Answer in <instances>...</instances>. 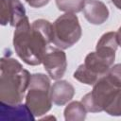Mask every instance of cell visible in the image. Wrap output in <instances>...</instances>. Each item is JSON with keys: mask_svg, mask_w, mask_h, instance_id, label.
Segmentation results:
<instances>
[{"mask_svg": "<svg viewBox=\"0 0 121 121\" xmlns=\"http://www.w3.org/2000/svg\"><path fill=\"white\" fill-rule=\"evenodd\" d=\"M52 42L53 25L45 19L35 20L30 25L26 16L15 26L12 41L14 50L28 65L41 64L43 54Z\"/></svg>", "mask_w": 121, "mask_h": 121, "instance_id": "obj_1", "label": "cell"}, {"mask_svg": "<svg viewBox=\"0 0 121 121\" xmlns=\"http://www.w3.org/2000/svg\"><path fill=\"white\" fill-rule=\"evenodd\" d=\"M0 99L1 102L17 105L26 96L31 75L15 59L2 57L0 60Z\"/></svg>", "mask_w": 121, "mask_h": 121, "instance_id": "obj_2", "label": "cell"}, {"mask_svg": "<svg viewBox=\"0 0 121 121\" xmlns=\"http://www.w3.org/2000/svg\"><path fill=\"white\" fill-rule=\"evenodd\" d=\"M50 89V78L46 75L43 73L31 75L25 96V104L35 117L42 116L50 111L53 103Z\"/></svg>", "mask_w": 121, "mask_h": 121, "instance_id": "obj_3", "label": "cell"}, {"mask_svg": "<svg viewBox=\"0 0 121 121\" xmlns=\"http://www.w3.org/2000/svg\"><path fill=\"white\" fill-rule=\"evenodd\" d=\"M120 90L121 87L107 74L101 77L93 85V90L90 93L82 96L81 102L85 106L87 112H104Z\"/></svg>", "mask_w": 121, "mask_h": 121, "instance_id": "obj_4", "label": "cell"}, {"mask_svg": "<svg viewBox=\"0 0 121 121\" xmlns=\"http://www.w3.org/2000/svg\"><path fill=\"white\" fill-rule=\"evenodd\" d=\"M53 25V43L61 49L76 44L81 38L82 30L75 13H64L58 17Z\"/></svg>", "mask_w": 121, "mask_h": 121, "instance_id": "obj_5", "label": "cell"}, {"mask_svg": "<svg viewBox=\"0 0 121 121\" xmlns=\"http://www.w3.org/2000/svg\"><path fill=\"white\" fill-rule=\"evenodd\" d=\"M42 63L52 79H60L64 76L67 68L66 54L61 48L48 45L43 54Z\"/></svg>", "mask_w": 121, "mask_h": 121, "instance_id": "obj_6", "label": "cell"}, {"mask_svg": "<svg viewBox=\"0 0 121 121\" xmlns=\"http://www.w3.org/2000/svg\"><path fill=\"white\" fill-rule=\"evenodd\" d=\"M83 14L86 20L92 25H102L110 15L107 6L99 0H85Z\"/></svg>", "mask_w": 121, "mask_h": 121, "instance_id": "obj_7", "label": "cell"}, {"mask_svg": "<svg viewBox=\"0 0 121 121\" xmlns=\"http://www.w3.org/2000/svg\"><path fill=\"white\" fill-rule=\"evenodd\" d=\"M0 115L2 121H32L35 116L26 104L9 105L1 102Z\"/></svg>", "mask_w": 121, "mask_h": 121, "instance_id": "obj_8", "label": "cell"}, {"mask_svg": "<svg viewBox=\"0 0 121 121\" xmlns=\"http://www.w3.org/2000/svg\"><path fill=\"white\" fill-rule=\"evenodd\" d=\"M75 95L74 86L67 80H57L50 89L52 102L57 106H63L72 100Z\"/></svg>", "mask_w": 121, "mask_h": 121, "instance_id": "obj_9", "label": "cell"}, {"mask_svg": "<svg viewBox=\"0 0 121 121\" xmlns=\"http://www.w3.org/2000/svg\"><path fill=\"white\" fill-rule=\"evenodd\" d=\"M117 47H118V41H117L116 32L110 31L104 33L100 37L95 46V52L99 56L114 61L115 52L117 50Z\"/></svg>", "mask_w": 121, "mask_h": 121, "instance_id": "obj_10", "label": "cell"}, {"mask_svg": "<svg viewBox=\"0 0 121 121\" xmlns=\"http://www.w3.org/2000/svg\"><path fill=\"white\" fill-rule=\"evenodd\" d=\"M113 62H114L113 60L103 58L95 51V52H90L85 57L83 63L95 76L101 78L108 74L110 68L113 65Z\"/></svg>", "mask_w": 121, "mask_h": 121, "instance_id": "obj_11", "label": "cell"}, {"mask_svg": "<svg viewBox=\"0 0 121 121\" xmlns=\"http://www.w3.org/2000/svg\"><path fill=\"white\" fill-rule=\"evenodd\" d=\"M63 114L66 121H83L86 118L87 110L81 101H72L65 107Z\"/></svg>", "mask_w": 121, "mask_h": 121, "instance_id": "obj_12", "label": "cell"}, {"mask_svg": "<svg viewBox=\"0 0 121 121\" xmlns=\"http://www.w3.org/2000/svg\"><path fill=\"white\" fill-rule=\"evenodd\" d=\"M9 7V24L11 26H16L17 24L24 19L26 15V9L20 0H7Z\"/></svg>", "mask_w": 121, "mask_h": 121, "instance_id": "obj_13", "label": "cell"}, {"mask_svg": "<svg viewBox=\"0 0 121 121\" xmlns=\"http://www.w3.org/2000/svg\"><path fill=\"white\" fill-rule=\"evenodd\" d=\"M74 78L78 80L81 83H84L86 85H94L100 78H98L97 76H95L93 72H91L85 65L84 63L80 64L78 69L74 72L73 75Z\"/></svg>", "mask_w": 121, "mask_h": 121, "instance_id": "obj_14", "label": "cell"}, {"mask_svg": "<svg viewBox=\"0 0 121 121\" xmlns=\"http://www.w3.org/2000/svg\"><path fill=\"white\" fill-rule=\"evenodd\" d=\"M59 10L65 13H78L83 9L85 0H55Z\"/></svg>", "mask_w": 121, "mask_h": 121, "instance_id": "obj_15", "label": "cell"}, {"mask_svg": "<svg viewBox=\"0 0 121 121\" xmlns=\"http://www.w3.org/2000/svg\"><path fill=\"white\" fill-rule=\"evenodd\" d=\"M104 112L112 116H121V90Z\"/></svg>", "mask_w": 121, "mask_h": 121, "instance_id": "obj_16", "label": "cell"}, {"mask_svg": "<svg viewBox=\"0 0 121 121\" xmlns=\"http://www.w3.org/2000/svg\"><path fill=\"white\" fill-rule=\"evenodd\" d=\"M108 75L112 78L114 82H116L121 87V63L112 65L110 68Z\"/></svg>", "mask_w": 121, "mask_h": 121, "instance_id": "obj_17", "label": "cell"}, {"mask_svg": "<svg viewBox=\"0 0 121 121\" xmlns=\"http://www.w3.org/2000/svg\"><path fill=\"white\" fill-rule=\"evenodd\" d=\"M0 23L2 26H6L9 23V7H8L7 0H2V6H1V11H0Z\"/></svg>", "mask_w": 121, "mask_h": 121, "instance_id": "obj_18", "label": "cell"}, {"mask_svg": "<svg viewBox=\"0 0 121 121\" xmlns=\"http://www.w3.org/2000/svg\"><path fill=\"white\" fill-rule=\"evenodd\" d=\"M50 0H26V2L31 7L35 9H39L42 7L46 6Z\"/></svg>", "mask_w": 121, "mask_h": 121, "instance_id": "obj_19", "label": "cell"}, {"mask_svg": "<svg viewBox=\"0 0 121 121\" xmlns=\"http://www.w3.org/2000/svg\"><path fill=\"white\" fill-rule=\"evenodd\" d=\"M116 36H117V41H118V45L121 47V26L118 28L117 32H116Z\"/></svg>", "mask_w": 121, "mask_h": 121, "instance_id": "obj_20", "label": "cell"}, {"mask_svg": "<svg viewBox=\"0 0 121 121\" xmlns=\"http://www.w3.org/2000/svg\"><path fill=\"white\" fill-rule=\"evenodd\" d=\"M111 1L118 9H121V0H111Z\"/></svg>", "mask_w": 121, "mask_h": 121, "instance_id": "obj_21", "label": "cell"}]
</instances>
